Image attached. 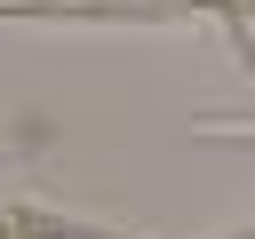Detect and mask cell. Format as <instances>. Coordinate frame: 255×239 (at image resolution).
<instances>
[{"instance_id":"cell-1","label":"cell","mask_w":255,"mask_h":239,"mask_svg":"<svg viewBox=\"0 0 255 239\" xmlns=\"http://www.w3.org/2000/svg\"><path fill=\"white\" fill-rule=\"evenodd\" d=\"M239 239H255V231H239Z\"/></svg>"}]
</instances>
